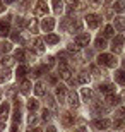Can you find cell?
I'll return each mask as SVG.
<instances>
[{"label": "cell", "mask_w": 125, "mask_h": 132, "mask_svg": "<svg viewBox=\"0 0 125 132\" xmlns=\"http://www.w3.org/2000/svg\"><path fill=\"white\" fill-rule=\"evenodd\" d=\"M10 38H12V41H19V43H22V39H21V33H12V34H10Z\"/></svg>", "instance_id": "cell-36"}, {"label": "cell", "mask_w": 125, "mask_h": 132, "mask_svg": "<svg viewBox=\"0 0 125 132\" xmlns=\"http://www.w3.org/2000/svg\"><path fill=\"white\" fill-rule=\"evenodd\" d=\"M34 93H36V96H43L45 94V86L41 82H36V86H34Z\"/></svg>", "instance_id": "cell-21"}, {"label": "cell", "mask_w": 125, "mask_h": 132, "mask_svg": "<svg viewBox=\"0 0 125 132\" xmlns=\"http://www.w3.org/2000/svg\"><path fill=\"white\" fill-rule=\"evenodd\" d=\"M45 70H46V67H36V69L33 70V72H31V76H33L34 79H38L39 76H41V74L45 72Z\"/></svg>", "instance_id": "cell-24"}, {"label": "cell", "mask_w": 125, "mask_h": 132, "mask_svg": "<svg viewBox=\"0 0 125 132\" xmlns=\"http://www.w3.org/2000/svg\"><path fill=\"white\" fill-rule=\"evenodd\" d=\"M115 81L118 84H123L125 86V70H116L115 72Z\"/></svg>", "instance_id": "cell-18"}, {"label": "cell", "mask_w": 125, "mask_h": 132, "mask_svg": "<svg viewBox=\"0 0 125 132\" xmlns=\"http://www.w3.org/2000/svg\"><path fill=\"white\" fill-rule=\"evenodd\" d=\"M70 74H72V69L67 65V62H65V64H62V62H60V67H58V76H60L62 79H65V81H69V79H70Z\"/></svg>", "instance_id": "cell-3"}, {"label": "cell", "mask_w": 125, "mask_h": 132, "mask_svg": "<svg viewBox=\"0 0 125 132\" xmlns=\"http://www.w3.org/2000/svg\"><path fill=\"white\" fill-rule=\"evenodd\" d=\"M29 123H31V125H33V123H36V117H34V115H29V120H28Z\"/></svg>", "instance_id": "cell-46"}, {"label": "cell", "mask_w": 125, "mask_h": 132, "mask_svg": "<svg viewBox=\"0 0 125 132\" xmlns=\"http://www.w3.org/2000/svg\"><path fill=\"white\" fill-rule=\"evenodd\" d=\"M14 93H15V88H9L7 89V94H9V96H14Z\"/></svg>", "instance_id": "cell-47"}, {"label": "cell", "mask_w": 125, "mask_h": 132, "mask_svg": "<svg viewBox=\"0 0 125 132\" xmlns=\"http://www.w3.org/2000/svg\"><path fill=\"white\" fill-rule=\"evenodd\" d=\"M43 118L45 120H50V118H52V113H50V110H46V108L43 110Z\"/></svg>", "instance_id": "cell-41"}, {"label": "cell", "mask_w": 125, "mask_h": 132, "mask_svg": "<svg viewBox=\"0 0 125 132\" xmlns=\"http://www.w3.org/2000/svg\"><path fill=\"white\" fill-rule=\"evenodd\" d=\"M52 5L55 12H62V0H52Z\"/></svg>", "instance_id": "cell-27"}, {"label": "cell", "mask_w": 125, "mask_h": 132, "mask_svg": "<svg viewBox=\"0 0 125 132\" xmlns=\"http://www.w3.org/2000/svg\"><path fill=\"white\" fill-rule=\"evenodd\" d=\"M82 98H84V101H89L93 98V91L89 88H82Z\"/></svg>", "instance_id": "cell-20"}, {"label": "cell", "mask_w": 125, "mask_h": 132, "mask_svg": "<svg viewBox=\"0 0 125 132\" xmlns=\"http://www.w3.org/2000/svg\"><path fill=\"white\" fill-rule=\"evenodd\" d=\"M29 132H41L39 129H33V130H29Z\"/></svg>", "instance_id": "cell-55"}, {"label": "cell", "mask_w": 125, "mask_h": 132, "mask_svg": "<svg viewBox=\"0 0 125 132\" xmlns=\"http://www.w3.org/2000/svg\"><path fill=\"white\" fill-rule=\"evenodd\" d=\"M24 57H26V52H24V50H17V52H15V59L22 60Z\"/></svg>", "instance_id": "cell-37"}, {"label": "cell", "mask_w": 125, "mask_h": 132, "mask_svg": "<svg viewBox=\"0 0 125 132\" xmlns=\"http://www.w3.org/2000/svg\"><path fill=\"white\" fill-rule=\"evenodd\" d=\"M106 101H108V105H118L120 98H118V96H113V94H110V96H106Z\"/></svg>", "instance_id": "cell-29"}, {"label": "cell", "mask_w": 125, "mask_h": 132, "mask_svg": "<svg viewBox=\"0 0 125 132\" xmlns=\"http://www.w3.org/2000/svg\"><path fill=\"white\" fill-rule=\"evenodd\" d=\"M28 108L31 110V112H34V110L38 108V101H36V100H29L28 101Z\"/></svg>", "instance_id": "cell-35"}, {"label": "cell", "mask_w": 125, "mask_h": 132, "mask_svg": "<svg viewBox=\"0 0 125 132\" xmlns=\"http://www.w3.org/2000/svg\"><path fill=\"white\" fill-rule=\"evenodd\" d=\"M2 65H4V67H12V65H14V59H12V57H4V59H2Z\"/></svg>", "instance_id": "cell-26"}, {"label": "cell", "mask_w": 125, "mask_h": 132, "mask_svg": "<svg viewBox=\"0 0 125 132\" xmlns=\"http://www.w3.org/2000/svg\"><path fill=\"white\" fill-rule=\"evenodd\" d=\"M10 34V28H9V22H0V36H7Z\"/></svg>", "instance_id": "cell-17"}, {"label": "cell", "mask_w": 125, "mask_h": 132, "mask_svg": "<svg viewBox=\"0 0 125 132\" xmlns=\"http://www.w3.org/2000/svg\"><path fill=\"white\" fill-rule=\"evenodd\" d=\"M45 64L48 65V67H52V65L55 64V59H53V57H46V60H45Z\"/></svg>", "instance_id": "cell-40"}, {"label": "cell", "mask_w": 125, "mask_h": 132, "mask_svg": "<svg viewBox=\"0 0 125 132\" xmlns=\"http://www.w3.org/2000/svg\"><path fill=\"white\" fill-rule=\"evenodd\" d=\"M5 10V5H4V2H0V12H4Z\"/></svg>", "instance_id": "cell-50"}, {"label": "cell", "mask_w": 125, "mask_h": 132, "mask_svg": "<svg viewBox=\"0 0 125 132\" xmlns=\"http://www.w3.org/2000/svg\"><path fill=\"white\" fill-rule=\"evenodd\" d=\"M93 2H94V4H99V2H101V0H93Z\"/></svg>", "instance_id": "cell-56"}, {"label": "cell", "mask_w": 125, "mask_h": 132, "mask_svg": "<svg viewBox=\"0 0 125 132\" xmlns=\"http://www.w3.org/2000/svg\"><path fill=\"white\" fill-rule=\"evenodd\" d=\"M122 45H123V36H120V34H118V36H115V39H113V50H116V52H118Z\"/></svg>", "instance_id": "cell-19"}, {"label": "cell", "mask_w": 125, "mask_h": 132, "mask_svg": "<svg viewBox=\"0 0 125 132\" xmlns=\"http://www.w3.org/2000/svg\"><path fill=\"white\" fill-rule=\"evenodd\" d=\"M115 115H116L118 118H123V117H125V108H118Z\"/></svg>", "instance_id": "cell-39"}, {"label": "cell", "mask_w": 125, "mask_h": 132, "mask_svg": "<svg viewBox=\"0 0 125 132\" xmlns=\"http://www.w3.org/2000/svg\"><path fill=\"white\" fill-rule=\"evenodd\" d=\"M106 36V38H111V36H113V34H115V28H113V26H106L105 28V33H103Z\"/></svg>", "instance_id": "cell-28"}, {"label": "cell", "mask_w": 125, "mask_h": 132, "mask_svg": "<svg viewBox=\"0 0 125 132\" xmlns=\"http://www.w3.org/2000/svg\"><path fill=\"white\" fill-rule=\"evenodd\" d=\"M98 64L105 65V67H115L116 65V57L115 55H110V53H101L99 57H98Z\"/></svg>", "instance_id": "cell-1"}, {"label": "cell", "mask_w": 125, "mask_h": 132, "mask_svg": "<svg viewBox=\"0 0 125 132\" xmlns=\"http://www.w3.org/2000/svg\"><path fill=\"white\" fill-rule=\"evenodd\" d=\"M86 22H87V26H89L91 29H96V28H99V24H101V17L98 14H87Z\"/></svg>", "instance_id": "cell-2"}, {"label": "cell", "mask_w": 125, "mask_h": 132, "mask_svg": "<svg viewBox=\"0 0 125 132\" xmlns=\"http://www.w3.org/2000/svg\"><path fill=\"white\" fill-rule=\"evenodd\" d=\"M45 41H46L48 45H57L58 41H60V38H58V34L48 33V34H46V38H45Z\"/></svg>", "instance_id": "cell-14"}, {"label": "cell", "mask_w": 125, "mask_h": 132, "mask_svg": "<svg viewBox=\"0 0 125 132\" xmlns=\"http://www.w3.org/2000/svg\"><path fill=\"white\" fill-rule=\"evenodd\" d=\"M111 125L110 120H106V118H101V120H94L93 122V127H96V129H108Z\"/></svg>", "instance_id": "cell-8"}, {"label": "cell", "mask_w": 125, "mask_h": 132, "mask_svg": "<svg viewBox=\"0 0 125 132\" xmlns=\"http://www.w3.org/2000/svg\"><path fill=\"white\" fill-rule=\"evenodd\" d=\"M50 82H52V84L57 82V76H50Z\"/></svg>", "instance_id": "cell-49"}, {"label": "cell", "mask_w": 125, "mask_h": 132, "mask_svg": "<svg viewBox=\"0 0 125 132\" xmlns=\"http://www.w3.org/2000/svg\"><path fill=\"white\" fill-rule=\"evenodd\" d=\"M113 125H115V129H122L123 127V120L122 118H116L115 122H113Z\"/></svg>", "instance_id": "cell-38"}, {"label": "cell", "mask_w": 125, "mask_h": 132, "mask_svg": "<svg viewBox=\"0 0 125 132\" xmlns=\"http://www.w3.org/2000/svg\"><path fill=\"white\" fill-rule=\"evenodd\" d=\"M113 26H115V29L123 31V29H125V17H122V15L115 17V22H113Z\"/></svg>", "instance_id": "cell-11"}, {"label": "cell", "mask_w": 125, "mask_h": 132, "mask_svg": "<svg viewBox=\"0 0 125 132\" xmlns=\"http://www.w3.org/2000/svg\"><path fill=\"white\" fill-rule=\"evenodd\" d=\"M122 98H123V100H125V91H123V93H122Z\"/></svg>", "instance_id": "cell-57"}, {"label": "cell", "mask_w": 125, "mask_h": 132, "mask_svg": "<svg viewBox=\"0 0 125 132\" xmlns=\"http://www.w3.org/2000/svg\"><path fill=\"white\" fill-rule=\"evenodd\" d=\"M89 39H91V36H89V34H87V33H82V34H77L74 41H76L77 46H86V45L89 43Z\"/></svg>", "instance_id": "cell-5"}, {"label": "cell", "mask_w": 125, "mask_h": 132, "mask_svg": "<svg viewBox=\"0 0 125 132\" xmlns=\"http://www.w3.org/2000/svg\"><path fill=\"white\" fill-rule=\"evenodd\" d=\"M12 2H14V0H4V4H7V5H9V4H12Z\"/></svg>", "instance_id": "cell-54"}, {"label": "cell", "mask_w": 125, "mask_h": 132, "mask_svg": "<svg viewBox=\"0 0 125 132\" xmlns=\"http://www.w3.org/2000/svg\"><path fill=\"white\" fill-rule=\"evenodd\" d=\"M99 91L103 94H106V96H110V94L115 93V86H113V84H101V86H99Z\"/></svg>", "instance_id": "cell-9"}, {"label": "cell", "mask_w": 125, "mask_h": 132, "mask_svg": "<svg viewBox=\"0 0 125 132\" xmlns=\"http://www.w3.org/2000/svg\"><path fill=\"white\" fill-rule=\"evenodd\" d=\"M62 123L65 125V127H70L74 123V115H70V113H63L62 115Z\"/></svg>", "instance_id": "cell-12"}, {"label": "cell", "mask_w": 125, "mask_h": 132, "mask_svg": "<svg viewBox=\"0 0 125 132\" xmlns=\"http://www.w3.org/2000/svg\"><path fill=\"white\" fill-rule=\"evenodd\" d=\"M15 24H17V28L24 26V21H22V17H17V19H15Z\"/></svg>", "instance_id": "cell-43"}, {"label": "cell", "mask_w": 125, "mask_h": 132, "mask_svg": "<svg viewBox=\"0 0 125 132\" xmlns=\"http://www.w3.org/2000/svg\"><path fill=\"white\" fill-rule=\"evenodd\" d=\"M29 89H31V84H29V81H22V82H21V93L28 94Z\"/></svg>", "instance_id": "cell-23"}, {"label": "cell", "mask_w": 125, "mask_h": 132, "mask_svg": "<svg viewBox=\"0 0 125 132\" xmlns=\"http://www.w3.org/2000/svg\"><path fill=\"white\" fill-rule=\"evenodd\" d=\"M67 100H69V105H70V106H74V108L79 106V96H77L76 91H70L69 96H67Z\"/></svg>", "instance_id": "cell-7"}, {"label": "cell", "mask_w": 125, "mask_h": 132, "mask_svg": "<svg viewBox=\"0 0 125 132\" xmlns=\"http://www.w3.org/2000/svg\"><path fill=\"white\" fill-rule=\"evenodd\" d=\"M4 129H5V123H4V122H0V132L4 130Z\"/></svg>", "instance_id": "cell-53"}, {"label": "cell", "mask_w": 125, "mask_h": 132, "mask_svg": "<svg viewBox=\"0 0 125 132\" xmlns=\"http://www.w3.org/2000/svg\"><path fill=\"white\" fill-rule=\"evenodd\" d=\"M57 98L58 101H65V98H67V89H65V86H57Z\"/></svg>", "instance_id": "cell-10"}, {"label": "cell", "mask_w": 125, "mask_h": 132, "mask_svg": "<svg viewBox=\"0 0 125 132\" xmlns=\"http://www.w3.org/2000/svg\"><path fill=\"white\" fill-rule=\"evenodd\" d=\"M76 132H87V130H86V127H79Z\"/></svg>", "instance_id": "cell-51"}, {"label": "cell", "mask_w": 125, "mask_h": 132, "mask_svg": "<svg viewBox=\"0 0 125 132\" xmlns=\"http://www.w3.org/2000/svg\"><path fill=\"white\" fill-rule=\"evenodd\" d=\"M96 48H106V41H105V38H96Z\"/></svg>", "instance_id": "cell-34"}, {"label": "cell", "mask_w": 125, "mask_h": 132, "mask_svg": "<svg viewBox=\"0 0 125 132\" xmlns=\"http://www.w3.org/2000/svg\"><path fill=\"white\" fill-rule=\"evenodd\" d=\"M19 130V127H17V122H14L12 123V127H10V132H17Z\"/></svg>", "instance_id": "cell-45"}, {"label": "cell", "mask_w": 125, "mask_h": 132, "mask_svg": "<svg viewBox=\"0 0 125 132\" xmlns=\"http://www.w3.org/2000/svg\"><path fill=\"white\" fill-rule=\"evenodd\" d=\"M81 29H82V21L76 19L72 22V31H76V33H77V31H81Z\"/></svg>", "instance_id": "cell-31"}, {"label": "cell", "mask_w": 125, "mask_h": 132, "mask_svg": "<svg viewBox=\"0 0 125 132\" xmlns=\"http://www.w3.org/2000/svg\"><path fill=\"white\" fill-rule=\"evenodd\" d=\"M65 2H67L69 5H72V7H74V5H76L77 2H79V0H65Z\"/></svg>", "instance_id": "cell-48"}, {"label": "cell", "mask_w": 125, "mask_h": 132, "mask_svg": "<svg viewBox=\"0 0 125 132\" xmlns=\"http://www.w3.org/2000/svg\"><path fill=\"white\" fill-rule=\"evenodd\" d=\"M77 84H87L89 82V76H87V74H79V77H77V81H76Z\"/></svg>", "instance_id": "cell-22"}, {"label": "cell", "mask_w": 125, "mask_h": 132, "mask_svg": "<svg viewBox=\"0 0 125 132\" xmlns=\"http://www.w3.org/2000/svg\"><path fill=\"white\" fill-rule=\"evenodd\" d=\"M46 103H48L50 108H55V103H53V98H52V96H46Z\"/></svg>", "instance_id": "cell-42"}, {"label": "cell", "mask_w": 125, "mask_h": 132, "mask_svg": "<svg viewBox=\"0 0 125 132\" xmlns=\"http://www.w3.org/2000/svg\"><path fill=\"white\" fill-rule=\"evenodd\" d=\"M113 10H116V12H123L125 10V4L122 2V0L115 2V4H113Z\"/></svg>", "instance_id": "cell-25"}, {"label": "cell", "mask_w": 125, "mask_h": 132, "mask_svg": "<svg viewBox=\"0 0 125 132\" xmlns=\"http://www.w3.org/2000/svg\"><path fill=\"white\" fill-rule=\"evenodd\" d=\"M9 76H10V72L5 69V70H0V82H5L7 79H9Z\"/></svg>", "instance_id": "cell-33"}, {"label": "cell", "mask_w": 125, "mask_h": 132, "mask_svg": "<svg viewBox=\"0 0 125 132\" xmlns=\"http://www.w3.org/2000/svg\"><path fill=\"white\" fill-rule=\"evenodd\" d=\"M46 12H48L46 2L45 0H38L36 2V7H34V15H46Z\"/></svg>", "instance_id": "cell-4"}, {"label": "cell", "mask_w": 125, "mask_h": 132, "mask_svg": "<svg viewBox=\"0 0 125 132\" xmlns=\"http://www.w3.org/2000/svg\"><path fill=\"white\" fill-rule=\"evenodd\" d=\"M28 29L29 31H33V33H36V31H38V22H36V21H29L28 22Z\"/></svg>", "instance_id": "cell-32"}, {"label": "cell", "mask_w": 125, "mask_h": 132, "mask_svg": "<svg viewBox=\"0 0 125 132\" xmlns=\"http://www.w3.org/2000/svg\"><path fill=\"white\" fill-rule=\"evenodd\" d=\"M53 28H55V19H53V17H46V19H43V22H41V29H43V31L50 33Z\"/></svg>", "instance_id": "cell-6"}, {"label": "cell", "mask_w": 125, "mask_h": 132, "mask_svg": "<svg viewBox=\"0 0 125 132\" xmlns=\"http://www.w3.org/2000/svg\"><path fill=\"white\" fill-rule=\"evenodd\" d=\"M9 112H10V105L9 103H2L0 105V118H7Z\"/></svg>", "instance_id": "cell-13"}, {"label": "cell", "mask_w": 125, "mask_h": 132, "mask_svg": "<svg viewBox=\"0 0 125 132\" xmlns=\"http://www.w3.org/2000/svg\"><path fill=\"white\" fill-rule=\"evenodd\" d=\"M46 132H57V129H55V127H48V129H46Z\"/></svg>", "instance_id": "cell-52"}, {"label": "cell", "mask_w": 125, "mask_h": 132, "mask_svg": "<svg viewBox=\"0 0 125 132\" xmlns=\"http://www.w3.org/2000/svg\"><path fill=\"white\" fill-rule=\"evenodd\" d=\"M77 50H79L77 45H69V52H77Z\"/></svg>", "instance_id": "cell-44"}, {"label": "cell", "mask_w": 125, "mask_h": 132, "mask_svg": "<svg viewBox=\"0 0 125 132\" xmlns=\"http://www.w3.org/2000/svg\"><path fill=\"white\" fill-rule=\"evenodd\" d=\"M34 48H36V52H45V39L43 38H36V41H34Z\"/></svg>", "instance_id": "cell-16"}, {"label": "cell", "mask_w": 125, "mask_h": 132, "mask_svg": "<svg viewBox=\"0 0 125 132\" xmlns=\"http://www.w3.org/2000/svg\"><path fill=\"white\" fill-rule=\"evenodd\" d=\"M26 74H28V69H26L24 65H19V67H17V72H15V77L19 79V81H24Z\"/></svg>", "instance_id": "cell-15"}, {"label": "cell", "mask_w": 125, "mask_h": 132, "mask_svg": "<svg viewBox=\"0 0 125 132\" xmlns=\"http://www.w3.org/2000/svg\"><path fill=\"white\" fill-rule=\"evenodd\" d=\"M10 48H12V45L7 43V41H4V43L0 45V52H2V53H7V52H10Z\"/></svg>", "instance_id": "cell-30"}]
</instances>
